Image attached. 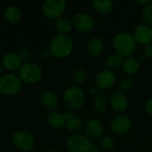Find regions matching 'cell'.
I'll list each match as a JSON object with an SVG mask.
<instances>
[{"mask_svg": "<svg viewBox=\"0 0 152 152\" xmlns=\"http://www.w3.org/2000/svg\"><path fill=\"white\" fill-rule=\"evenodd\" d=\"M73 50V40L68 35H56L54 36L49 45L51 55L56 59L67 58Z\"/></svg>", "mask_w": 152, "mask_h": 152, "instance_id": "cell-1", "label": "cell"}, {"mask_svg": "<svg viewBox=\"0 0 152 152\" xmlns=\"http://www.w3.org/2000/svg\"><path fill=\"white\" fill-rule=\"evenodd\" d=\"M113 47L117 54L123 57H130L136 49V41L130 33L119 32L113 38Z\"/></svg>", "mask_w": 152, "mask_h": 152, "instance_id": "cell-2", "label": "cell"}, {"mask_svg": "<svg viewBox=\"0 0 152 152\" xmlns=\"http://www.w3.org/2000/svg\"><path fill=\"white\" fill-rule=\"evenodd\" d=\"M44 71L41 66L34 62L23 63L18 71V77L26 85H35L41 81L43 78Z\"/></svg>", "mask_w": 152, "mask_h": 152, "instance_id": "cell-3", "label": "cell"}, {"mask_svg": "<svg viewBox=\"0 0 152 152\" xmlns=\"http://www.w3.org/2000/svg\"><path fill=\"white\" fill-rule=\"evenodd\" d=\"M22 82L18 75L6 72L0 76V94L5 96H14L20 93Z\"/></svg>", "mask_w": 152, "mask_h": 152, "instance_id": "cell-4", "label": "cell"}, {"mask_svg": "<svg viewBox=\"0 0 152 152\" xmlns=\"http://www.w3.org/2000/svg\"><path fill=\"white\" fill-rule=\"evenodd\" d=\"M12 145L21 152L31 151L36 146L35 137L27 131H16L12 135Z\"/></svg>", "mask_w": 152, "mask_h": 152, "instance_id": "cell-5", "label": "cell"}, {"mask_svg": "<svg viewBox=\"0 0 152 152\" xmlns=\"http://www.w3.org/2000/svg\"><path fill=\"white\" fill-rule=\"evenodd\" d=\"M64 104L70 110L80 109L85 102V94L77 86H69L63 93Z\"/></svg>", "mask_w": 152, "mask_h": 152, "instance_id": "cell-6", "label": "cell"}, {"mask_svg": "<svg viewBox=\"0 0 152 152\" xmlns=\"http://www.w3.org/2000/svg\"><path fill=\"white\" fill-rule=\"evenodd\" d=\"M67 7L65 0H46L42 4V12L51 20H57L61 17Z\"/></svg>", "mask_w": 152, "mask_h": 152, "instance_id": "cell-7", "label": "cell"}, {"mask_svg": "<svg viewBox=\"0 0 152 152\" xmlns=\"http://www.w3.org/2000/svg\"><path fill=\"white\" fill-rule=\"evenodd\" d=\"M66 146L70 152H90L92 142L85 135L74 134L67 139Z\"/></svg>", "mask_w": 152, "mask_h": 152, "instance_id": "cell-8", "label": "cell"}, {"mask_svg": "<svg viewBox=\"0 0 152 152\" xmlns=\"http://www.w3.org/2000/svg\"><path fill=\"white\" fill-rule=\"evenodd\" d=\"M72 25L79 32L86 33L91 31L94 27V20L87 13L78 12L73 16Z\"/></svg>", "mask_w": 152, "mask_h": 152, "instance_id": "cell-9", "label": "cell"}, {"mask_svg": "<svg viewBox=\"0 0 152 152\" xmlns=\"http://www.w3.org/2000/svg\"><path fill=\"white\" fill-rule=\"evenodd\" d=\"M1 64L4 69L10 73H13L14 71H19L23 62L21 61L17 53L9 52L2 56Z\"/></svg>", "mask_w": 152, "mask_h": 152, "instance_id": "cell-10", "label": "cell"}, {"mask_svg": "<svg viewBox=\"0 0 152 152\" xmlns=\"http://www.w3.org/2000/svg\"><path fill=\"white\" fill-rule=\"evenodd\" d=\"M131 127L132 121L125 115H120L115 118L110 125L111 131L116 134H125L130 131Z\"/></svg>", "mask_w": 152, "mask_h": 152, "instance_id": "cell-11", "label": "cell"}, {"mask_svg": "<svg viewBox=\"0 0 152 152\" xmlns=\"http://www.w3.org/2000/svg\"><path fill=\"white\" fill-rule=\"evenodd\" d=\"M38 101L40 104L48 110H56L59 106V99L57 95L49 90H45L40 93L38 96Z\"/></svg>", "mask_w": 152, "mask_h": 152, "instance_id": "cell-12", "label": "cell"}, {"mask_svg": "<svg viewBox=\"0 0 152 152\" xmlns=\"http://www.w3.org/2000/svg\"><path fill=\"white\" fill-rule=\"evenodd\" d=\"M134 37L135 41L141 45H148L152 43V28L151 26L146 24L139 25L134 33Z\"/></svg>", "mask_w": 152, "mask_h": 152, "instance_id": "cell-13", "label": "cell"}, {"mask_svg": "<svg viewBox=\"0 0 152 152\" xmlns=\"http://www.w3.org/2000/svg\"><path fill=\"white\" fill-rule=\"evenodd\" d=\"M116 82L115 75L110 70H102L96 77V86L100 90H108L111 88Z\"/></svg>", "mask_w": 152, "mask_h": 152, "instance_id": "cell-14", "label": "cell"}, {"mask_svg": "<svg viewBox=\"0 0 152 152\" xmlns=\"http://www.w3.org/2000/svg\"><path fill=\"white\" fill-rule=\"evenodd\" d=\"M110 103L111 108L116 112H124L128 106L127 97L122 92H116L111 94L110 98Z\"/></svg>", "mask_w": 152, "mask_h": 152, "instance_id": "cell-15", "label": "cell"}, {"mask_svg": "<svg viewBox=\"0 0 152 152\" xmlns=\"http://www.w3.org/2000/svg\"><path fill=\"white\" fill-rule=\"evenodd\" d=\"M46 121L48 125L55 130H60L63 128L64 126H66L67 124V119L64 114L58 110L50 111L46 117Z\"/></svg>", "mask_w": 152, "mask_h": 152, "instance_id": "cell-16", "label": "cell"}, {"mask_svg": "<svg viewBox=\"0 0 152 152\" xmlns=\"http://www.w3.org/2000/svg\"><path fill=\"white\" fill-rule=\"evenodd\" d=\"M3 16L4 20L9 23V24H17L20 21L22 14L20 9L14 5V4H10L6 6L4 10Z\"/></svg>", "mask_w": 152, "mask_h": 152, "instance_id": "cell-17", "label": "cell"}, {"mask_svg": "<svg viewBox=\"0 0 152 152\" xmlns=\"http://www.w3.org/2000/svg\"><path fill=\"white\" fill-rule=\"evenodd\" d=\"M86 132L93 139H100L103 134V126L100 120L93 118L86 124Z\"/></svg>", "mask_w": 152, "mask_h": 152, "instance_id": "cell-18", "label": "cell"}, {"mask_svg": "<svg viewBox=\"0 0 152 152\" xmlns=\"http://www.w3.org/2000/svg\"><path fill=\"white\" fill-rule=\"evenodd\" d=\"M104 49V45L103 41L100 37H94L92 38L87 45V50L88 53L91 56L93 57H99Z\"/></svg>", "mask_w": 152, "mask_h": 152, "instance_id": "cell-19", "label": "cell"}, {"mask_svg": "<svg viewBox=\"0 0 152 152\" xmlns=\"http://www.w3.org/2000/svg\"><path fill=\"white\" fill-rule=\"evenodd\" d=\"M53 26L60 35H68L73 28L72 21L64 17H61L55 20Z\"/></svg>", "mask_w": 152, "mask_h": 152, "instance_id": "cell-20", "label": "cell"}, {"mask_svg": "<svg viewBox=\"0 0 152 152\" xmlns=\"http://www.w3.org/2000/svg\"><path fill=\"white\" fill-rule=\"evenodd\" d=\"M94 8L101 14H108L113 8V2L111 0H94Z\"/></svg>", "mask_w": 152, "mask_h": 152, "instance_id": "cell-21", "label": "cell"}, {"mask_svg": "<svg viewBox=\"0 0 152 152\" xmlns=\"http://www.w3.org/2000/svg\"><path fill=\"white\" fill-rule=\"evenodd\" d=\"M139 67H140L139 61L137 58L134 56L127 57L123 62V69L126 74H129V75L135 74L138 71Z\"/></svg>", "mask_w": 152, "mask_h": 152, "instance_id": "cell-22", "label": "cell"}, {"mask_svg": "<svg viewBox=\"0 0 152 152\" xmlns=\"http://www.w3.org/2000/svg\"><path fill=\"white\" fill-rule=\"evenodd\" d=\"M123 58L118 54H111L107 57L105 61V65L110 69H115L123 65Z\"/></svg>", "mask_w": 152, "mask_h": 152, "instance_id": "cell-23", "label": "cell"}, {"mask_svg": "<svg viewBox=\"0 0 152 152\" xmlns=\"http://www.w3.org/2000/svg\"><path fill=\"white\" fill-rule=\"evenodd\" d=\"M108 108V99L104 94H98L94 101V109L97 112H104Z\"/></svg>", "mask_w": 152, "mask_h": 152, "instance_id": "cell-24", "label": "cell"}, {"mask_svg": "<svg viewBox=\"0 0 152 152\" xmlns=\"http://www.w3.org/2000/svg\"><path fill=\"white\" fill-rule=\"evenodd\" d=\"M83 126H84V124H83L82 120L76 117H74L70 120L67 121V124H66V127H67L68 131L72 134H77V133L80 132L83 129Z\"/></svg>", "mask_w": 152, "mask_h": 152, "instance_id": "cell-25", "label": "cell"}, {"mask_svg": "<svg viewBox=\"0 0 152 152\" xmlns=\"http://www.w3.org/2000/svg\"><path fill=\"white\" fill-rule=\"evenodd\" d=\"M87 77H88V74H87L86 70L85 69L80 68V69H77L74 71L73 81L76 85L81 86V85L86 83V81L87 80Z\"/></svg>", "mask_w": 152, "mask_h": 152, "instance_id": "cell-26", "label": "cell"}, {"mask_svg": "<svg viewBox=\"0 0 152 152\" xmlns=\"http://www.w3.org/2000/svg\"><path fill=\"white\" fill-rule=\"evenodd\" d=\"M142 18L146 25H152V4L145 5L142 11Z\"/></svg>", "mask_w": 152, "mask_h": 152, "instance_id": "cell-27", "label": "cell"}, {"mask_svg": "<svg viewBox=\"0 0 152 152\" xmlns=\"http://www.w3.org/2000/svg\"><path fill=\"white\" fill-rule=\"evenodd\" d=\"M114 146H115L114 141L109 136H104L100 140V147L105 151L112 150L114 148Z\"/></svg>", "mask_w": 152, "mask_h": 152, "instance_id": "cell-28", "label": "cell"}, {"mask_svg": "<svg viewBox=\"0 0 152 152\" xmlns=\"http://www.w3.org/2000/svg\"><path fill=\"white\" fill-rule=\"evenodd\" d=\"M17 53H18L19 57L20 58V60H21V61L23 63L30 61V60H31V52H30V50L28 48H26V47L20 48V49H19Z\"/></svg>", "mask_w": 152, "mask_h": 152, "instance_id": "cell-29", "label": "cell"}, {"mask_svg": "<svg viewBox=\"0 0 152 152\" xmlns=\"http://www.w3.org/2000/svg\"><path fill=\"white\" fill-rule=\"evenodd\" d=\"M133 86H134V81L130 77H125L124 79H122L120 83V89L122 93L129 92L133 88Z\"/></svg>", "mask_w": 152, "mask_h": 152, "instance_id": "cell-30", "label": "cell"}, {"mask_svg": "<svg viewBox=\"0 0 152 152\" xmlns=\"http://www.w3.org/2000/svg\"><path fill=\"white\" fill-rule=\"evenodd\" d=\"M50 56H52V55H51V53H50L49 50H46V49L42 50V51L39 53V54H38L39 59L42 60V61H46V60H48V59L50 58Z\"/></svg>", "mask_w": 152, "mask_h": 152, "instance_id": "cell-31", "label": "cell"}, {"mask_svg": "<svg viewBox=\"0 0 152 152\" xmlns=\"http://www.w3.org/2000/svg\"><path fill=\"white\" fill-rule=\"evenodd\" d=\"M145 110L147 111V113L151 116L152 117V98L150 99L147 102H146V105H145Z\"/></svg>", "mask_w": 152, "mask_h": 152, "instance_id": "cell-32", "label": "cell"}, {"mask_svg": "<svg viewBox=\"0 0 152 152\" xmlns=\"http://www.w3.org/2000/svg\"><path fill=\"white\" fill-rule=\"evenodd\" d=\"M144 53H145V54H146L149 58H152V44H150V45H145Z\"/></svg>", "mask_w": 152, "mask_h": 152, "instance_id": "cell-33", "label": "cell"}, {"mask_svg": "<svg viewBox=\"0 0 152 152\" xmlns=\"http://www.w3.org/2000/svg\"><path fill=\"white\" fill-rule=\"evenodd\" d=\"M97 92H98V87H97V86H92L89 87V93H90V94L95 95V94H97Z\"/></svg>", "mask_w": 152, "mask_h": 152, "instance_id": "cell-34", "label": "cell"}, {"mask_svg": "<svg viewBox=\"0 0 152 152\" xmlns=\"http://www.w3.org/2000/svg\"><path fill=\"white\" fill-rule=\"evenodd\" d=\"M64 116H65L67 121H69V120H70L71 118H74V115H73V113L71 111H67L66 113H64Z\"/></svg>", "mask_w": 152, "mask_h": 152, "instance_id": "cell-35", "label": "cell"}, {"mask_svg": "<svg viewBox=\"0 0 152 152\" xmlns=\"http://www.w3.org/2000/svg\"><path fill=\"white\" fill-rule=\"evenodd\" d=\"M90 152H100V147L97 144H92Z\"/></svg>", "mask_w": 152, "mask_h": 152, "instance_id": "cell-36", "label": "cell"}, {"mask_svg": "<svg viewBox=\"0 0 152 152\" xmlns=\"http://www.w3.org/2000/svg\"><path fill=\"white\" fill-rule=\"evenodd\" d=\"M139 4H145V5H148L150 4H151V1H138Z\"/></svg>", "mask_w": 152, "mask_h": 152, "instance_id": "cell-37", "label": "cell"}, {"mask_svg": "<svg viewBox=\"0 0 152 152\" xmlns=\"http://www.w3.org/2000/svg\"><path fill=\"white\" fill-rule=\"evenodd\" d=\"M3 69H3V67H2V64H1V61H0V76L3 74V73H2V72H3Z\"/></svg>", "mask_w": 152, "mask_h": 152, "instance_id": "cell-38", "label": "cell"}, {"mask_svg": "<svg viewBox=\"0 0 152 152\" xmlns=\"http://www.w3.org/2000/svg\"><path fill=\"white\" fill-rule=\"evenodd\" d=\"M45 152H47V151H45Z\"/></svg>", "mask_w": 152, "mask_h": 152, "instance_id": "cell-39", "label": "cell"}]
</instances>
